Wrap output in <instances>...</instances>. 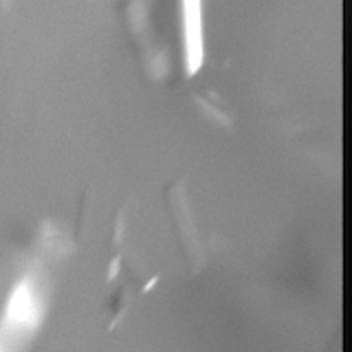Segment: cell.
Here are the masks:
<instances>
[{
  "label": "cell",
  "mask_w": 352,
  "mask_h": 352,
  "mask_svg": "<svg viewBox=\"0 0 352 352\" xmlns=\"http://www.w3.org/2000/svg\"><path fill=\"white\" fill-rule=\"evenodd\" d=\"M47 308V291L38 273H25L7 297L0 315V352H27Z\"/></svg>",
  "instance_id": "6da1fadb"
},
{
  "label": "cell",
  "mask_w": 352,
  "mask_h": 352,
  "mask_svg": "<svg viewBox=\"0 0 352 352\" xmlns=\"http://www.w3.org/2000/svg\"><path fill=\"white\" fill-rule=\"evenodd\" d=\"M185 11H187V18H185L187 69L194 73L203 62V36H201V16H198V3H187Z\"/></svg>",
  "instance_id": "7a4b0ae2"
}]
</instances>
